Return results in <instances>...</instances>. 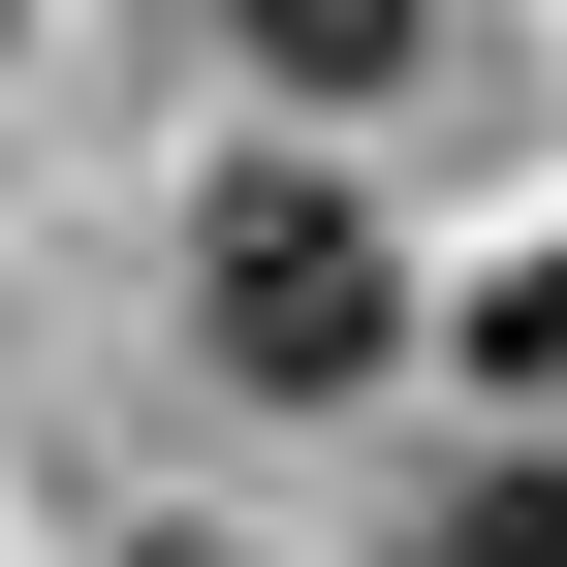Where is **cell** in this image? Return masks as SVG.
<instances>
[{
  "label": "cell",
  "instance_id": "cell-5",
  "mask_svg": "<svg viewBox=\"0 0 567 567\" xmlns=\"http://www.w3.org/2000/svg\"><path fill=\"white\" fill-rule=\"evenodd\" d=\"M0 32H32V0H0Z\"/></svg>",
  "mask_w": 567,
  "mask_h": 567
},
{
  "label": "cell",
  "instance_id": "cell-4",
  "mask_svg": "<svg viewBox=\"0 0 567 567\" xmlns=\"http://www.w3.org/2000/svg\"><path fill=\"white\" fill-rule=\"evenodd\" d=\"M158 567H221V536H158Z\"/></svg>",
  "mask_w": 567,
  "mask_h": 567
},
{
  "label": "cell",
  "instance_id": "cell-3",
  "mask_svg": "<svg viewBox=\"0 0 567 567\" xmlns=\"http://www.w3.org/2000/svg\"><path fill=\"white\" fill-rule=\"evenodd\" d=\"M252 32L316 63V95H379V63H410V0H252Z\"/></svg>",
  "mask_w": 567,
  "mask_h": 567
},
{
  "label": "cell",
  "instance_id": "cell-1",
  "mask_svg": "<svg viewBox=\"0 0 567 567\" xmlns=\"http://www.w3.org/2000/svg\"><path fill=\"white\" fill-rule=\"evenodd\" d=\"M189 284H221V347H252L284 410L379 379V221H347V189H221V221H189Z\"/></svg>",
  "mask_w": 567,
  "mask_h": 567
},
{
  "label": "cell",
  "instance_id": "cell-2",
  "mask_svg": "<svg viewBox=\"0 0 567 567\" xmlns=\"http://www.w3.org/2000/svg\"><path fill=\"white\" fill-rule=\"evenodd\" d=\"M410 567H567V473H473V505H410Z\"/></svg>",
  "mask_w": 567,
  "mask_h": 567
}]
</instances>
